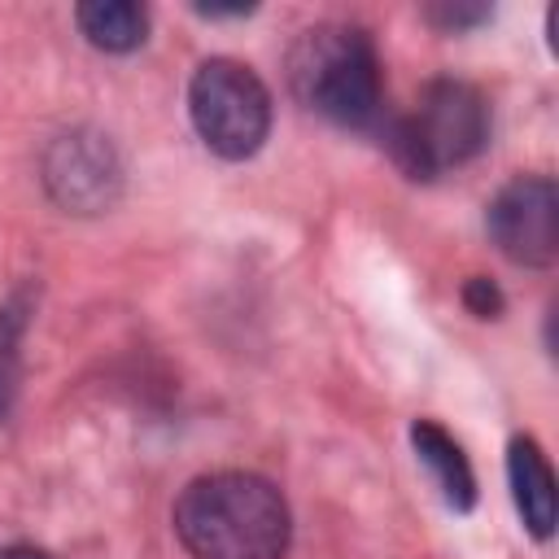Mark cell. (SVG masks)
Returning a JSON list of instances; mask_svg holds the SVG:
<instances>
[{
	"mask_svg": "<svg viewBox=\"0 0 559 559\" xmlns=\"http://www.w3.org/2000/svg\"><path fill=\"white\" fill-rule=\"evenodd\" d=\"M170 520L192 559H284L293 537L284 493L253 472H210L188 480Z\"/></svg>",
	"mask_w": 559,
	"mask_h": 559,
	"instance_id": "1",
	"label": "cell"
},
{
	"mask_svg": "<svg viewBox=\"0 0 559 559\" xmlns=\"http://www.w3.org/2000/svg\"><path fill=\"white\" fill-rule=\"evenodd\" d=\"M288 83L297 100L323 114L336 127H380L384 114V79L376 44L362 26L323 22L297 35L288 48Z\"/></svg>",
	"mask_w": 559,
	"mask_h": 559,
	"instance_id": "2",
	"label": "cell"
},
{
	"mask_svg": "<svg viewBox=\"0 0 559 559\" xmlns=\"http://www.w3.org/2000/svg\"><path fill=\"white\" fill-rule=\"evenodd\" d=\"M489 140V105L463 79H432L419 87L415 105L384 127L393 162L411 179H437L472 162Z\"/></svg>",
	"mask_w": 559,
	"mask_h": 559,
	"instance_id": "3",
	"label": "cell"
},
{
	"mask_svg": "<svg viewBox=\"0 0 559 559\" xmlns=\"http://www.w3.org/2000/svg\"><path fill=\"white\" fill-rule=\"evenodd\" d=\"M188 114L205 148H214L227 162H245L262 148L271 131V92L249 66L214 57L192 74Z\"/></svg>",
	"mask_w": 559,
	"mask_h": 559,
	"instance_id": "4",
	"label": "cell"
},
{
	"mask_svg": "<svg viewBox=\"0 0 559 559\" xmlns=\"http://www.w3.org/2000/svg\"><path fill=\"white\" fill-rule=\"evenodd\" d=\"M489 236L520 266L559 258V188L546 175H520L489 201Z\"/></svg>",
	"mask_w": 559,
	"mask_h": 559,
	"instance_id": "5",
	"label": "cell"
},
{
	"mask_svg": "<svg viewBox=\"0 0 559 559\" xmlns=\"http://www.w3.org/2000/svg\"><path fill=\"white\" fill-rule=\"evenodd\" d=\"M44 183L57 205L74 214H100L118 201L122 166L105 135L96 131H66L44 153Z\"/></svg>",
	"mask_w": 559,
	"mask_h": 559,
	"instance_id": "6",
	"label": "cell"
},
{
	"mask_svg": "<svg viewBox=\"0 0 559 559\" xmlns=\"http://www.w3.org/2000/svg\"><path fill=\"white\" fill-rule=\"evenodd\" d=\"M507 476L524 528L546 542L555 533V472L533 437H515L507 445Z\"/></svg>",
	"mask_w": 559,
	"mask_h": 559,
	"instance_id": "7",
	"label": "cell"
},
{
	"mask_svg": "<svg viewBox=\"0 0 559 559\" xmlns=\"http://www.w3.org/2000/svg\"><path fill=\"white\" fill-rule=\"evenodd\" d=\"M411 445H415L419 463L432 472L441 498H445L454 511H472V502H476V476H472V463H467V454L459 450V441H454L441 424L415 419V424H411Z\"/></svg>",
	"mask_w": 559,
	"mask_h": 559,
	"instance_id": "8",
	"label": "cell"
},
{
	"mask_svg": "<svg viewBox=\"0 0 559 559\" xmlns=\"http://www.w3.org/2000/svg\"><path fill=\"white\" fill-rule=\"evenodd\" d=\"M74 22L87 35V44L105 52H131L148 35V13L135 0H87L74 9Z\"/></svg>",
	"mask_w": 559,
	"mask_h": 559,
	"instance_id": "9",
	"label": "cell"
},
{
	"mask_svg": "<svg viewBox=\"0 0 559 559\" xmlns=\"http://www.w3.org/2000/svg\"><path fill=\"white\" fill-rule=\"evenodd\" d=\"M22 328H26V306L13 301L0 310V419L9 415L13 406V393H17V341H22Z\"/></svg>",
	"mask_w": 559,
	"mask_h": 559,
	"instance_id": "10",
	"label": "cell"
},
{
	"mask_svg": "<svg viewBox=\"0 0 559 559\" xmlns=\"http://www.w3.org/2000/svg\"><path fill=\"white\" fill-rule=\"evenodd\" d=\"M424 17L441 31H463V26H476L489 17V4H459V0H437L424 9Z\"/></svg>",
	"mask_w": 559,
	"mask_h": 559,
	"instance_id": "11",
	"label": "cell"
},
{
	"mask_svg": "<svg viewBox=\"0 0 559 559\" xmlns=\"http://www.w3.org/2000/svg\"><path fill=\"white\" fill-rule=\"evenodd\" d=\"M463 306H467L476 319H498V314H502V293H498L493 280L472 275V280L463 284Z\"/></svg>",
	"mask_w": 559,
	"mask_h": 559,
	"instance_id": "12",
	"label": "cell"
},
{
	"mask_svg": "<svg viewBox=\"0 0 559 559\" xmlns=\"http://www.w3.org/2000/svg\"><path fill=\"white\" fill-rule=\"evenodd\" d=\"M0 559H48L44 550H35V546H4L0 550Z\"/></svg>",
	"mask_w": 559,
	"mask_h": 559,
	"instance_id": "13",
	"label": "cell"
}]
</instances>
